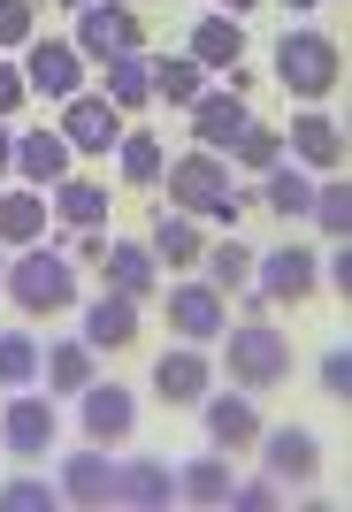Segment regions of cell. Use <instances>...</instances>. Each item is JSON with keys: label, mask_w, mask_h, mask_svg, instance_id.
Masks as SVG:
<instances>
[{"label": "cell", "mask_w": 352, "mask_h": 512, "mask_svg": "<svg viewBox=\"0 0 352 512\" xmlns=\"http://www.w3.org/2000/svg\"><path fill=\"white\" fill-rule=\"evenodd\" d=\"M161 192H169V207L199 214L215 230H238L245 222V192H238V176H230V153H215V146H192L184 161H169Z\"/></svg>", "instance_id": "6da1fadb"}, {"label": "cell", "mask_w": 352, "mask_h": 512, "mask_svg": "<svg viewBox=\"0 0 352 512\" xmlns=\"http://www.w3.org/2000/svg\"><path fill=\"white\" fill-rule=\"evenodd\" d=\"M268 69H276V85H284L299 107H322L337 85H345V46H337L330 31H314V23L299 16V23L284 31V39L268 46Z\"/></svg>", "instance_id": "7a4b0ae2"}, {"label": "cell", "mask_w": 352, "mask_h": 512, "mask_svg": "<svg viewBox=\"0 0 352 512\" xmlns=\"http://www.w3.org/2000/svg\"><path fill=\"white\" fill-rule=\"evenodd\" d=\"M0 291L16 299L23 321H62L69 306H85L77 260H62L54 245H23V253H8V283H0Z\"/></svg>", "instance_id": "3957f363"}, {"label": "cell", "mask_w": 352, "mask_h": 512, "mask_svg": "<svg viewBox=\"0 0 352 512\" xmlns=\"http://www.w3.org/2000/svg\"><path fill=\"white\" fill-rule=\"evenodd\" d=\"M222 367H230V383L238 390H253V398H261V390H276L291 375V360H299V352H291V337L284 329H276V321H230V329H222Z\"/></svg>", "instance_id": "277c9868"}, {"label": "cell", "mask_w": 352, "mask_h": 512, "mask_svg": "<svg viewBox=\"0 0 352 512\" xmlns=\"http://www.w3.org/2000/svg\"><path fill=\"white\" fill-rule=\"evenodd\" d=\"M62 444V398H54V390H8V398H0V451H8V459H23V467H31V459H46V451Z\"/></svg>", "instance_id": "5b68a950"}, {"label": "cell", "mask_w": 352, "mask_h": 512, "mask_svg": "<svg viewBox=\"0 0 352 512\" xmlns=\"http://www.w3.org/2000/svg\"><path fill=\"white\" fill-rule=\"evenodd\" d=\"M161 321H169V337H184V344H215L222 329H230V299L192 268V276H176L169 291H161Z\"/></svg>", "instance_id": "8992f818"}, {"label": "cell", "mask_w": 352, "mask_h": 512, "mask_svg": "<svg viewBox=\"0 0 352 512\" xmlns=\"http://www.w3.org/2000/svg\"><path fill=\"white\" fill-rule=\"evenodd\" d=\"M253 291L268 306H307L322 291V253L314 245H268V253H253Z\"/></svg>", "instance_id": "52a82bcc"}, {"label": "cell", "mask_w": 352, "mask_h": 512, "mask_svg": "<svg viewBox=\"0 0 352 512\" xmlns=\"http://www.w3.org/2000/svg\"><path fill=\"white\" fill-rule=\"evenodd\" d=\"M23 77H31V100H69V92L92 85V54L77 39H31L23 46Z\"/></svg>", "instance_id": "ba28073f"}, {"label": "cell", "mask_w": 352, "mask_h": 512, "mask_svg": "<svg viewBox=\"0 0 352 512\" xmlns=\"http://www.w3.org/2000/svg\"><path fill=\"white\" fill-rule=\"evenodd\" d=\"M345 153H352V138H345V123H337V115H322V107H291V123H284V161H299L307 176H337V169H345Z\"/></svg>", "instance_id": "9c48e42d"}, {"label": "cell", "mask_w": 352, "mask_h": 512, "mask_svg": "<svg viewBox=\"0 0 352 512\" xmlns=\"http://www.w3.org/2000/svg\"><path fill=\"white\" fill-rule=\"evenodd\" d=\"M77 428H85V444L115 451V444L138 428V390H131V383H108V375H92V383L77 390Z\"/></svg>", "instance_id": "30bf717a"}, {"label": "cell", "mask_w": 352, "mask_h": 512, "mask_svg": "<svg viewBox=\"0 0 352 512\" xmlns=\"http://www.w3.org/2000/svg\"><path fill=\"white\" fill-rule=\"evenodd\" d=\"M69 39L85 46L92 62H115V54H138L146 46V16H138L131 0H92V8H77V31Z\"/></svg>", "instance_id": "8fae6325"}, {"label": "cell", "mask_w": 352, "mask_h": 512, "mask_svg": "<svg viewBox=\"0 0 352 512\" xmlns=\"http://www.w3.org/2000/svg\"><path fill=\"white\" fill-rule=\"evenodd\" d=\"M199 428H207V444H215V451H230V459H238V451H253V444H261V406H253V390H238V383H230V390H207V398H199Z\"/></svg>", "instance_id": "7c38bea8"}, {"label": "cell", "mask_w": 352, "mask_h": 512, "mask_svg": "<svg viewBox=\"0 0 352 512\" xmlns=\"http://www.w3.org/2000/svg\"><path fill=\"white\" fill-rule=\"evenodd\" d=\"M69 138V153H115V138H123V107L108 100L100 85H85V92H69L62 100V123H54Z\"/></svg>", "instance_id": "4fadbf2b"}, {"label": "cell", "mask_w": 352, "mask_h": 512, "mask_svg": "<svg viewBox=\"0 0 352 512\" xmlns=\"http://www.w3.org/2000/svg\"><path fill=\"white\" fill-rule=\"evenodd\" d=\"M207 390H215V360H207V344H184V337H176L169 352L154 360V398L184 413V406H199Z\"/></svg>", "instance_id": "5bb4252c"}, {"label": "cell", "mask_w": 352, "mask_h": 512, "mask_svg": "<svg viewBox=\"0 0 352 512\" xmlns=\"http://www.w3.org/2000/svg\"><path fill=\"white\" fill-rule=\"evenodd\" d=\"M184 115H192V138H199V146L230 153V146H238V130L253 123V100H245V92L230 85V77H222V85H207L192 107H184Z\"/></svg>", "instance_id": "9a60e30c"}, {"label": "cell", "mask_w": 352, "mask_h": 512, "mask_svg": "<svg viewBox=\"0 0 352 512\" xmlns=\"http://www.w3.org/2000/svg\"><path fill=\"white\" fill-rule=\"evenodd\" d=\"M62 505H85V512H108L115 505V451H100V444H77V451H62Z\"/></svg>", "instance_id": "2e32d148"}, {"label": "cell", "mask_w": 352, "mask_h": 512, "mask_svg": "<svg viewBox=\"0 0 352 512\" xmlns=\"http://www.w3.org/2000/svg\"><path fill=\"white\" fill-rule=\"evenodd\" d=\"M184 54H192L207 77H230V69H245V16H222V8H207V16L184 31Z\"/></svg>", "instance_id": "e0dca14e"}, {"label": "cell", "mask_w": 352, "mask_h": 512, "mask_svg": "<svg viewBox=\"0 0 352 512\" xmlns=\"http://www.w3.org/2000/svg\"><path fill=\"white\" fill-rule=\"evenodd\" d=\"M69 169H77V153H69V138H62L54 123L16 130V184H39V192H54Z\"/></svg>", "instance_id": "ac0fdd59"}, {"label": "cell", "mask_w": 352, "mask_h": 512, "mask_svg": "<svg viewBox=\"0 0 352 512\" xmlns=\"http://www.w3.org/2000/svg\"><path fill=\"white\" fill-rule=\"evenodd\" d=\"M261 467L276 474V482H322V444H314V428L284 421V428H261Z\"/></svg>", "instance_id": "d6986e66"}, {"label": "cell", "mask_w": 352, "mask_h": 512, "mask_svg": "<svg viewBox=\"0 0 352 512\" xmlns=\"http://www.w3.org/2000/svg\"><path fill=\"white\" fill-rule=\"evenodd\" d=\"M77 337H85L100 360L131 352V344H138V299H123V291H100V299H85V321H77Z\"/></svg>", "instance_id": "ffe728a7"}, {"label": "cell", "mask_w": 352, "mask_h": 512, "mask_svg": "<svg viewBox=\"0 0 352 512\" xmlns=\"http://www.w3.org/2000/svg\"><path fill=\"white\" fill-rule=\"evenodd\" d=\"M46 199H54V230H108V214H115V184L77 176V169H69Z\"/></svg>", "instance_id": "44dd1931"}, {"label": "cell", "mask_w": 352, "mask_h": 512, "mask_svg": "<svg viewBox=\"0 0 352 512\" xmlns=\"http://www.w3.org/2000/svg\"><path fill=\"white\" fill-rule=\"evenodd\" d=\"M46 237H54V199L39 184H8L0 192V245L23 253V245H46Z\"/></svg>", "instance_id": "7402d4cb"}, {"label": "cell", "mask_w": 352, "mask_h": 512, "mask_svg": "<svg viewBox=\"0 0 352 512\" xmlns=\"http://www.w3.org/2000/svg\"><path fill=\"white\" fill-rule=\"evenodd\" d=\"M146 245H154V260H161V268L192 276V268H199V253H207V222H199V214H184V207H161L154 222H146Z\"/></svg>", "instance_id": "603a6c76"}, {"label": "cell", "mask_w": 352, "mask_h": 512, "mask_svg": "<svg viewBox=\"0 0 352 512\" xmlns=\"http://www.w3.org/2000/svg\"><path fill=\"white\" fill-rule=\"evenodd\" d=\"M115 505H131V512H169L176 505V467L169 459H115Z\"/></svg>", "instance_id": "cb8c5ba5"}, {"label": "cell", "mask_w": 352, "mask_h": 512, "mask_svg": "<svg viewBox=\"0 0 352 512\" xmlns=\"http://www.w3.org/2000/svg\"><path fill=\"white\" fill-rule=\"evenodd\" d=\"M100 276H108V291H123V299H154L161 291V260H154L146 237H123V245H108Z\"/></svg>", "instance_id": "d4e9b609"}, {"label": "cell", "mask_w": 352, "mask_h": 512, "mask_svg": "<svg viewBox=\"0 0 352 512\" xmlns=\"http://www.w3.org/2000/svg\"><path fill=\"white\" fill-rule=\"evenodd\" d=\"M230 482H238V474H230V451H199V459H184V467H176V505H230Z\"/></svg>", "instance_id": "484cf974"}, {"label": "cell", "mask_w": 352, "mask_h": 512, "mask_svg": "<svg viewBox=\"0 0 352 512\" xmlns=\"http://www.w3.org/2000/svg\"><path fill=\"white\" fill-rule=\"evenodd\" d=\"M100 92H108L123 115H146V107H154V54L138 46V54H115V62H100Z\"/></svg>", "instance_id": "4316f807"}, {"label": "cell", "mask_w": 352, "mask_h": 512, "mask_svg": "<svg viewBox=\"0 0 352 512\" xmlns=\"http://www.w3.org/2000/svg\"><path fill=\"white\" fill-rule=\"evenodd\" d=\"M115 169H123V192H154L161 176H169V146H161L154 130H123L115 138Z\"/></svg>", "instance_id": "83f0119b"}, {"label": "cell", "mask_w": 352, "mask_h": 512, "mask_svg": "<svg viewBox=\"0 0 352 512\" xmlns=\"http://www.w3.org/2000/svg\"><path fill=\"white\" fill-rule=\"evenodd\" d=\"M92 375H100V352H92L85 337H54V344H46V375H39V383L54 390V398H77Z\"/></svg>", "instance_id": "f1b7e54d"}, {"label": "cell", "mask_w": 352, "mask_h": 512, "mask_svg": "<svg viewBox=\"0 0 352 512\" xmlns=\"http://www.w3.org/2000/svg\"><path fill=\"white\" fill-rule=\"evenodd\" d=\"M253 199H261L268 214H284V222H307L314 176L299 169V161H276V169H261V184H253Z\"/></svg>", "instance_id": "f546056e"}, {"label": "cell", "mask_w": 352, "mask_h": 512, "mask_svg": "<svg viewBox=\"0 0 352 512\" xmlns=\"http://www.w3.org/2000/svg\"><path fill=\"white\" fill-rule=\"evenodd\" d=\"M199 276L215 283L222 299H238L245 283H253V245H245V237H207V253H199Z\"/></svg>", "instance_id": "4dcf8cb0"}, {"label": "cell", "mask_w": 352, "mask_h": 512, "mask_svg": "<svg viewBox=\"0 0 352 512\" xmlns=\"http://www.w3.org/2000/svg\"><path fill=\"white\" fill-rule=\"evenodd\" d=\"M46 375V344L31 329H0V390H39Z\"/></svg>", "instance_id": "1f68e13d"}, {"label": "cell", "mask_w": 352, "mask_h": 512, "mask_svg": "<svg viewBox=\"0 0 352 512\" xmlns=\"http://www.w3.org/2000/svg\"><path fill=\"white\" fill-rule=\"evenodd\" d=\"M199 92H207V69H199L192 54H154V100H161V107H176V115H184Z\"/></svg>", "instance_id": "d6a6232c"}, {"label": "cell", "mask_w": 352, "mask_h": 512, "mask_svg": "<svg viewBox=\"0 0 352 512\" xmlns=\"http://www.w3.org/2000/svg\"><path fill=\"white\" fill-rule=\"evenodd\" d=\"M307 222H314L322 237H345V230H352V192H345V169H337V176H314Z\"/></svg>", "instance_id": "836d02e7"}, {"label": "cell", "mask_w": 352, "mask_h": 512, "mask_svg": "<svg viewBox=\"0 0 352 512\" xmlns=\"http://www.w3.org/2000/svg\"><path fill=\"white\" fill-rule=\"evenodd\" d=\"M276 161H284V130H276V123H261V115H253V123L238 130V146H230V169L261 176V169H276Z\"/></svg>", "instance_id": "e575fe53"}, {"label": "cell", "mask_w": 352, "mask_h": 512, "mask_svg": "<svg viewBox=\"0 0 352 512\" xmlns=\"http://www.w3.org/2000/svg\"><path fill=\"white\" fill-rule=\"evenodd\" d=\"M54 505H62V490L39 482V474H8L0 482V512H54Z\"/></svg>", "instance_id": "d590c367"}, {"label": "cell", "mask_w": 352, "mask_h": 512, "mask_svg": "<svg viewBox=\"0 0 352 512\" xmlns=\"http://www.w3.org/2000/svg\"><path fill=\"white\" fill-rule=\"evenodd\" d=\"M39 39V0H0V54H23Z\"/></svg>", "instance_id": "8d00e7d4"}, {"label": "cell", "mask_w": 352, "mask_h": 512, "mask_svg": "<svg viewBox=\"0 0 352 512\" xmlns=\"http://www.w3.org/2000/svg\"><path fill=\"white\" fill-rule=\"evenodd\" d=\"M284 482H276V474H261V482H230V512H276L284 505Z\"/></svg>", "instance_id": "74e56055"}, {"label": "cell", "mask_w": 352, "mask_h": 512, "mask_svg": "<svg viewBox=\"0 0 352 512\" xmlns=\"http://www.w3.org/2000/svg\"><path fill=\"white\" fill-rule=\"evenodd\" d=\"M23 100H31V77H23L16 54H0V123H8V115H23Z\"/></svg>", "instance_id": "f35d334b"}, {"label": "cell", "mask_w": 352, "mask_h": 512, "mask_svg": "<svg viewBox=\"0 0 352 512\" xmlns=\"http://www.w3.org/2000/svg\"><path fill=\"white\" fill-rule=\"evenodd\" d=\"M314 375H322L330 398H345V390H352V352H345V344H322V367H314Z\"/></svg>", "instance_id": "ab89813d"}, {"label": "cell", "mask_w": 352, "mask_h": 512, "mask_svg": "<svg viewBox=\"0 0 352 512\" xmlns=\"http://www.w3.org/2000/svg\"><path fill=\"white\" fill-rule=\"evenodd\" d=\"M322 291H337V299L352 291V260H345V245H337V253L322 260Z\"/></svg>", "instance_id": "60d3db41"}, {"label": "cell", "mask_w": 352, "mask_h": 512, "mask_svg": "<svg viewBox=\"0 0 352 512\" xmlns=\"http://www.w3.org/2000/svg\"><path fill=\"white\" fill-rule=\"evenodd\" d=\"M69 237H77V260H92V268H100V260H108V245H115L108 230H69Z\"/></svg>", "instance_id": "b9f144b4"}, {"label": "cell", "mask_w": 352, "mask_h": 512, "mask_svg": "<svg viewBox=\"0 0 352 512\" xmlns=\"http://www.w3.org/2000/svg\"><path fill=\"white\" fill-rule=\"evenodd\" d=\"M0 176H16V130L0 123Z\"/></svg>", "instance_id": "7bdbcfd3"}, {"label": "cell", "mask_w": 352, "mask_h": 512, "mask_svg": "<svg viewBox=\"0 0 352 512\" xmlns=\"http://www.w3.org/2000/svg\"><path fill=\"white\" fill-rule=\"evenodd\" d=\"M276 8H291V16H314V8H330V0H276Z\"/></svg>", "instance_id": "ee69618b"}, {"label": "cell", "mask_w": 352, "mask_h": 512, "mask_svg": "<svg viewBox=\"0 0 352 512\" xmlns=\"http://www.w3.org/2000/svg\"><path fill=\"white\" fill-rule=\"evenodd\" d=\"M222 16H253V8H261V0H215Z\"/></svg>", "instance_id": "f6af8a7d"}, {"label": "cell", "mask_w": 352, "mask_h": 512, "mask_svg": "<svg viewBox=\"0 0 352 512\" xmlns=\"http://www.w3.org/2000/svg\"><path fill=\"white\" fill-rule=\"evenodd\" d=\"M54 8H69V16H77V8H92V0H54Z\"/></svg>", "instance_id": "bcb514c9"}, {"label": "cell", "mask_w": 352, "mask_h": 512, "mask_svg": "<svg viewBox=\"0 0 352 512\" xmlns=\"http://www.w3.org/2000/svg\"><path fill=\"white\" fill-rule=\"evenodd\" d=\"M0 283H8V245H0Z\"/></svg>", "instance_id": "7dc6e473"}, {"label": "cell", "mask_w": 352, "mask_h": 512, "mask_svg": "<svg viewBox=\"0 0 352 512\" xmlns=\"http://www.w3.org/2000/svg\"><path fill=\"white\" fill-rule=\"evenodd\" d=\"M330 8H337V0H330Z\"/></svg>", "instance_id": "c3c4849f"}]
</instances>
